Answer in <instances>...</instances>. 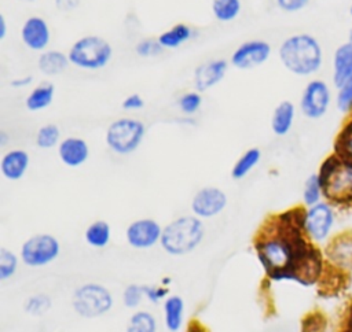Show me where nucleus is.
<instances>
[{
    "label": "nucleus",
    "instance_id": "1",
    "mask_svg": "<svg viewBox=\"0 0 352 332\" xmlns=\"http://www.w3.org/2000/svg\"><path fill=\"white\" fill-rule=\"evenodd\" d=\"M278 56L283 67L298 77L318 73L323 63L322 45L308 33H297L285 38L279 45Z\"/></svg>",
    "mask_w": 352,
    "mask_h": 332
},
{
    "label": "nucleus",
    "instance_id": "2",
    "mask_svg": "<svg viewBox=\"0 0 352 332\" xmlns=\"http://www.w3.org/2000/svg\"><path fill=\"white\" fill-rule=\"evenodd\" d=\"M318 176L327 202L340 207L352 206V161L334 152L322 162Z\"/></svg>",
    "mask_w": 352,
    "mask_h": 332
},
{
    "label": "nucleus",
    "instance_id": "3",
    "mask_svg": "<svg viewBox=\"0 0 352 332\" xmlns=\"http://www.w3.org/2000/svg\"><path fill=\"white\" fill-rule=\"evenodd\" d=\"M205 228L197 215H182L170 221L162 230L161 246L175 257L186 255L194 251L202 241Z\"/></svg>",
    "mask_w": 352,
    "mask_h": 332
},
{
    "label": "nucleus",
    "instance_id": "4",
    "mask_svg": "<svg viewBox=\"0 0 352 332\" xmlns=\"http://www.w3.org/2000/svg\"><path fill=\"white\" fill-rule=\"evenodd\" d=\"M70 64L84 70H99L107 66L113 56V48L107 40L99 36H82L76 40L67 52Z\"/></svg>",
    "mask_w": 352,
    "mask_h": 332
},
{
    "label": "nucleus",
    "instance_id": "5",
    "mask_svg": "<svg viewBox=\"0 0 352 332\" xmlns=\"http://www.w3.org/2000/svg\"><path fill=\"white\" fill-rule=\"evenodd\" d=\"M146 134V126L135 118H120L113 121L106 130L107 147L118 154L128 155L138 150Z\"/></svg>",
    "mask_w": 352,
    "mask_h": 332
},
{
    "label": "nucleus",
    "instance_id": "6",
    "mask_svg": "<svg viewBox=\"0 0 352 332\" xmlns=\"http://www.w3.org/2000/svg\"><path fill=\"white\" fill-rule=\"evenodd\" d=\"M337 214L330 202H319L304 210L302 230L309 241L315 244L327 243L333 237Z\"/></svg>",
    "mask_w": 352,
    "mask_h": 332
},
{
    "label": "nucleus",
    "instance_id": "7",
    "mask_svg": "<svg viewBox=\"0 0 352 332\" xmlns=\"http://www.w3.org/2000/svg\"><path fill=\"white\" fill-rule=\"evenodd\" d=\"M72 305L78 316L95 318L110 311L113 307V295L102 284L87 283L74 291Z\"/></svg>",
    "mask_w": 352,
    "mask_h": 332
},
{
    "label": "nucleus",
    "instance_id": "8",
    "mask_svg": "<svg viewBox=\"0 0 352 332\" xmlns=\"http://www.w3.org/2000/svg\"><path fill=\"white\" fill-rule=\"evenodd\" d=\"M60 252L59 240L50 233H37L26 239L21 247V259L26 266L41 268L54 262Z\"/></svg>",
    "mask_w": 352,
    "mask_h": 332
},
{
    "label": "nucleus",
    "instance_id": "9",
    "mask_svg": "<svg viewBox=\"0 0 352 332\" xmlns=\"http://www.w3.org/2000/svg\"><path fill=\"white\" fill-rule=\"evenodd\" d=\"M331 104V91L326 81L314 78L308 81L300 97V110L308 119H320Z\"/></svg>",
    "mask_w": 352,
    "mask_h": 332
},
{
    "label": "nucleus",
    "instance_id": "10",
    "mask_svg": "<svg viewBox=\"0 0 352 332\" xmlns=\"http://www.w3.org/2000/svg\"><path fill=\"white\" fill-rule=\"evenodd\" d=\"M271 45L264 40H248L239 44L231 55V64L241 70H250L264 64L271 56Z\"/></svg>",
    "mask_w": 352,
    "mask_h": 332
},
{
    "label": "nucleus",
    "instance_id": "11",
    "mask_svg": "<svg viewBox=\"0 0 352 332\" xmlns=\"http://www.w3.org/2000/svg\"><path fill=\"white\" fill-rule=\"evenodd\" d=\"M164 228L151 218H140L131 222L125 230V239L132 248L148 250L161 243Z\"/></svg>",
    "mask_w": 352,
    "mask_h": 332
},
{
    "label": "nucleus",
    "instance_id": "12",
    "mask_svg": "<svg viewBox=\"0 0 352 332\" xmlns=\"http://www.w3.org/2000/svg\"><path fill=\"white\" fill-rule=\"evenodd\" d=\"M324 259L336 272H352V232L333 236L326 244Z\"/></svg>",
    "mask_w": 352,
    "mask_h": 332
},
{
    "label": "nucleus",
    "instance_id": "13",
    "mask_svg": "<svg viewBox=\"0 0 352 332\" xmlns=\"http://www.w3.org/2000/svg\"><path fill=\"white\" fill-rule=\"evenodd\" d=\"M227 195L217 187H204L191 200V211L198 218H212L219 215L227 206Z\"/></svg>",
    "mask_w": 352,
    "mask_h": 332
},
{
    "label": "nucleus",
    "instance_id": "14",
    "mask_svg": "<svg viewBox=\"0 0 352 332\" xmlns=\"http://www.w3.org/2000/svg\"><path fill=\"white\" fill-rule=\"evenodd\" d=\"M51 38L47 21L38 15L29 16L21 27V40L32 51H45Z\"/></svg>",
    "mask_w": 352,
    "mask_h": 332
},
{
    "label": "nucleus",
    "instance_id": "15",
    "mask_svg": "<svg viewBox=\"0 0 352 332\" xmlns=\"http://www.w3.org/2000/svg\"><path fill=\"white\" fill-rule=\"evenodd\" d=\"M228 69L226 59H212L201 63L194 70V85L195 91L206 92L216 86L224 77Z\"/></svg>",
    "mask_w": 352,
    "mask_h": 332
},
{
    "label": "nucleus",
    "instance_id": "16",
    "mask_svg": "<svg viewBox=\"0 0 352 332\" xmlns=\"http://www.w3.org/2000/svg\"><path fill=\"white\" fill-rule=\"evenodd\" d=\"M58 156L63 165L78 167L88 161L89 147L84 139L70 136L60 140L58 145Z\"/></svg>",
    "mask_w": 352,
    "mask_h": 332
},
{
    "label": "nucleus",
    "instance_id": "17",
    "mask_svg": "<svg viewBox=\"0 0 352 332\" xmlns=\"http://www.w3.org/2000/svg\"><path fill=\"white\" fill-rule=\"evenodd\" d=\"M30 156L25 150H11L7 151L0 161V171L3 177H6L10 181H18L21 180L28 167H29Z\"/></svg>",
    "mask_w": 352,
    "mask_h": 332
},
{
    "label": "nucleus",
    "instance_id": "18",
    "mask_svg": "<svg viewBox=\"0 0 352 332\" xmlns=\"http://www.w3.org/2000/svg\"><path fill=\"white\" fill-rule=\"evenodd\" d=\"M331 81L337 88L352 75V43L345 41L333 54Z\"/></svg>",
    "mask_w": 352,
    "mask_h": 332
},
{
    "label": "nucleus",
    "instance_id": "19",
    "mask_svg": "<svg viewBox=\"0 0 352 332\" xmlns=\"http://www.w3.org/2000/svg\"><path fill=\"white\" fill-rule=\"evenodd\" d=\"M296 118V106L290 100L280 102L271 117V129L276 136H285L293 128Z\"/></svg>",
    "mask_w": 352,
    "mask_h": 332
},
{
    "label": "nucleus",
    "instance_id": "20",
    "mask_svg": "<svg viewBox=\"0 0 352 332\" xmlns=\"http://www.w3.org/2000/svg\"><path fill=\"white\" fill-rule=\"evenodd\" d=\"M70 64L67 54H63L62 51L50 49L40 54L37 59V67L38 70L45 75H58L66 67Z\"/></svg>",
    "mask_w": 352,
    "mask_h": 332
},
{
    "label": "nucleus",
    "instance_id": "21",
    "mask_svg": "<svg viewBox=\"0 0 352 332\" xmlns=\"http://www.w3.org/2000/svg\"><path fill=\"white\" fill-rule=\"evenodd\" d=\"M184 300L179 295H170L164 300L165 325L170 332H177L183 325Z\"/></svg>",
    "mask_w": 352,
    "mask_h": 332
},
{
    "label": "nucleus",
    "instance_id": "22",
    "mask_svg": "<svg viewBox=\"0 0 352 332\" xmlns=\"http://www.w3.org/2000/svg\"><path fill=\"white\" fill-rule=\"evenodd\" d=\"M55 96V86L51 82H41L34 86L25 99V106L29 111H41L47 108Z\"/></svg>",
    "mask_w": 352,
    "mask_h": 332
},
{
    "label": "nucleus",
    "instance_id": "23",
    "mask_svg": "<svg viewBox=\"0 0 352 332\" xmlns=\"http://www.w3.org/2000/svg\"><path fill=\"white\" fill-rule=\"evenodd\" d=\"M191 27L186 23H176L172 27H169L168 30L162 32L157 40L160 43V45L164 49H175L179 48L180 45H183L186 41H188L191 38Z\"/></svg>",
    "mask_w": 352,
    "mask_h": 332
},
{
    "label": "nucleus",
    "instance_id": "24",
    "mask_svg": "<svg viewBox=\"0 0 352 332\" xmlns=\"http://www.w3.org/2000/svg\"><path fill=\"white\" fill-rule=\"evenodd\" d=\"M261 159V151L257 147L248 148L234 163L231 169V177L234 180H242L245 178L260 162Z\"/></svg>",
    "mask_w": 352,
    "mask_h": 332
},
{
    "label": "nucleus",
    "instance_id": "25",
    "mask_svg": "<svg viewBox=\"0 0 352 332\" xmlns=\"http://www.w3.org/2000/svg\"><path fill=\"white\" fill-rule=\"evenodd\" d=\"M84 237H85V241L88 243V246H91L94 248H104L110 241L111 228L103 220L94 221L85 229Z\"/></svg>",
    "mask_w": 352,
    "mask_h": 332
},
{
    "label": "nucleus",
    "instance_id": "26",
    "mask_svg": "<svg viewBox=\"0 0 352 332\" xmlns=\"http://www.w3.org/2000/svg\"><path fill=\"white\" fill-rule=\"evenodd\" d=\"M242 10L241 0H212V14L220 22L234 21Z\"/></svg>",
    "mask_w": 352,
    "mask_h": 332
},
{
    "label": "nucleus",
    "instance_id": "27",
    "mask_svg": "<svg viewBox=\"0 0 352 332\" xmlns=\"http://www.w3.org/2000/svg\"><path fill=\"white\" fill-rule=\"evenodd\" d=\"M324 198L323 195V187L320 182V178L318 176V173H314L311 176H308V178L304 182L302 187V202L307 207H311L319 202H322V199Z\"/></svg>",
    "mask_w": 352,
    "mask_h": 332
},
{
    "label": "nucleus",
    "instance_id": "28",
    "mask_svg": "<svg viewBox=\"0 0 352 332\" xmlns=\"http://www.w3.org/2000/svg\"><path fill=\"white\" fill-rule=\"evenodd\" d=\"M60 143V130L55 123H47L38 128L36 133V145L43 150L54 148Z\"/></svg>",
    "mask_w": 352,
    "mask_h": 332
},
{
    "label": "nucleus",
    "instance_id": "29",
    "mask_svg": "<svg viewBox=\"0 0 352 332\" xmlns=\"http://www.w3.org/2000/svg\"><path fill=\"white\" fill-rule=\"evenodd\" d=\"M126 332H157V321L148 311H136L129 318Z\"/></svg>",
    "mask_w": 352,
    "mask_h": 332
},
{
    "label": "nucleus",
    "instance_id": "30",
    "mask_svg": "<svg viewBox=\"0 0 352 332\" xmlns=\"http://www.w3.org/2000/svg\"><path fill=\"white\" fill-rule=\"evenodd\" d=\"M334 152L345 159L352 161V121L345 123L338 133L334 144Z\"/></svg>",
    "mask_w": 352,
    "mask_h": 332
},
{
    "label": "nucleus",
    "instance_id": "31",
    "mask_svg": "<svg viewBox=\"0 0 352 332\" xmlns=\"http://www.w3.org/2000/svg\"><path fill=\"white\" fill-rule=\"evenodd\" d=\"M51 307V298L45 294H36L26 299L25 302V311L30 316H43L45 314Z\"/></svg>",
    "mask_w": 352,
    "mask_h": 332
},
{
    "label": "nucleus",
    "instance_id": "32",
    "mask_svg": "<svg viewBox=\"0 0 352 332\" xmlns=\"http://www.w3.org/2000/svg\"><path fill=\"white\" fill-rule=\"evenodd\" d=\"M18 269V257L7 250L6 247L0 248V280L6 281L11 278Z\"/></svg>",
    "mask_w": 352,
    "mask_h": 332
},
{
    "label": "nucleus",
    "instance_id": "33",
    "mask_svg": "<svg viewBox=\"0 0 352 332\" xmlns=\"http://www.w3.org/2000/svg\"><path fill=\"white\" fill-rule=\"evenodd\" d=\"M336 107L344 114L352 111V75L337 86Z\"/></svg>",
    "mask_w": 352,
    "mask_h": 332
},
{
    "label": "nucleus",
    "instance_id": "34",
    "mask_svg": "<svg viewBox=\"0 0 352 332\" xmlns=\"http://www.w3.org/2000/svg\"><path fill=\"white\" fill-rule=\"evenodd\" d=\"M177 104H179V108H180L182 112H184L187 115L195 114L199 110V107L202 106L201 92L191 91V92H187V93L182 95Z\"/></svg>",
    "mask_w": 352,
    "mask_h": 332
},
{
    "label": "nucleus",
    "instance_id": "35",
    "mask_svg": "<svg viewBox=\"0 0 352 332\" xmlns=\"http://www.w3.org/2000/svg\"><path fill=\"white\" fill-rule=\"evenodd\" d=\"M144 296V291H143V285L139 284H129L126 285V288L124 289L122 294V302L126 307L129 309H135L140 305L142 298Z\"/></svg>",
    "mask_w": 352,
    "mask_h": 332
},
{
    "label": "nucleus",
    "instance_id": "36",
    "mask_svg": "<svg viewBox=\"0 0 352 332\" xmlns=\"http://www.w3.org/2000/svg\"><path fill=\"white\" fill-rule=\"evenodd\" d=\"M164 48L160 45L158 40H150V38H146V40H142L136 44L135 47V51L139 56H143V58H148V56H154V55H158Z\"/></svg>",
    "mask_w": 352,
    "mask_h": 332
},
{
    "label": "nucleus",
    "instance_id": "37",
    "mask_svg": "<svg viewBox=\"0 0 352 332\" xmlns=\"http://www.w3.org/2000/svg\"><path fill=\"white\" fill-rule=\"evenodd\" d=\"M311 0H275L276 5L285 12H298L308 5Z\"/></svg>",
    "mask_w": 352,
    "mask_h": 332
},
{
    "label": "nucleus",
    "instance_id": "38",
    "mask_svg": "<svg viewBox=\"0 0 352 332\" xmlns=\"http://www.w3.org/2000/svg\"><path fill=\"white\" fill-rule=\"evenodd\" d=\"M121 106L125 111H138L144 107V100L139 93H131L122 100Z\"/></svg>",
    "mask_w": 352,
    "mask_h": 332
},
{
    "label": "nucleus",
    "instance_id": "39",
    "mask_svg": "<svg viewBox=\"0 0 352 332\" xmlns=\"http://www.w3.org/2000/svg\"><path fill=\"white\" fill-rule=\"evenodd\" d=\"M143 291H144V296L153 302L157 303L158 300H161L162 298H165L168 289L166 288H161V287H153V285H143Z\"/></svg>",
    "mask_w": 352,
    "mask_h": 332
},
{
    "label": "nucleus",
    "instance_id": "40",
    "mask_svg": "<svg viewBox=\"0 0 352 332\" xmlns=\"http://www.w3.org/2000/svg\"><path fill=\"white\" fill-rule=\"evenodd\" d=\"M32 81H33V77H30V75L18 77V78L11 80V86H14V88H23V86L30 85Z\"/></svg>",
    "mask_w": 352,
    "mask_h": 332
},
{
    "label": "nucleus",
    "instance_id": "41",
    "mask_svg": "<svg viewBox=\"0 0 352 332\" xmlns=\"http://www.w3.org/2000/svg\"><path fill=\"white\" fill-rule=\"evenodd\" d=\"M80 0H55L59 10H73L76 5H78Z\"/></svg>",
    "mask_w": 352,
    "mask_h": 332
},
{
    "label": "nucleus",
    "instance_id": "42",
    "mask_svg": "<svg viewBox=\"0 0 352 332\" xmlns=\"http://www.w3.org/2000/svg\"><path fill=\"white\" fill-rule=\"evenodd\" d=\"M6 34H7V22H6L4 15L1 14L0 15V40H4Z\"/></svg>",
    "mask_w": 352,
    "mask_h": 332
},
{
    "label": "nucleus",
    "instance_id": "43",
    "mask_svg": "<svg viewBox=\"0 0 352 332\" xmlns=\"http://www.w3.org/2000/svg\"><path fill=\"white\" fill-rule=\"evenodd\" d=\"M6 141H7V134L4 132H0V144L4 145Z\"/></svg>",
    "mask_w": 352,
    "mask_h": 332
},
{
    "label": "nucleus",
    "instance_id": "44",
    "mask_svg": "<svg viewBox=\"0 0 352 332\" xmlns=\"http://www.w3.org/2000/svg\"><path fill=\"white\" fill-rule=\"evenodd\" d=\"M348 41L349 43H352V29L349 30V33H348Z\"/></svg>",
    "mask_w": 352,
    "mask_h": 332
},
{
    "label": "nucleus",
    "instance_id": "45",
    "mask_svg": "<svg viewBox=\"0 0 352 332\" xmlns=\"http://www.w3.org/2000/svg\"><path fill=\"white\" fill-rule=\"evenodd\" d=\"M19 1H26V3H30V1H34V0H19Z\"/></svg>",
    "mask_w": 352,
    "mask_h": 332
},
{
    "label": "nucleus",
    "instance_id": "46",
    "mask_svg": "<svg viewBox=\"0 0 352 332\" xmlns=\"http://www.w3.org/2000/svg\"><path fill=\"white\" fill-rule=\"evenodd\" d=\"M349 14L352 15V4H351V7H349Z\"/></svg>",
    "mask_w": 352,
    "mask_h": 332
},
{
    "label": "nucleus",
    "instance_id": "47",
    "mask_svg": "<svg viewBox=\"0 0 352 332\" xmlns=\"http://www.w3.org/2000/svg\"><path fill=\"white\" fill-rule=\"evenodd\" d=\"M348 332H352V331H348Z\"/></svg>",
    "mask_w": 352,
    "mask_h": 332
}]
</instances>
